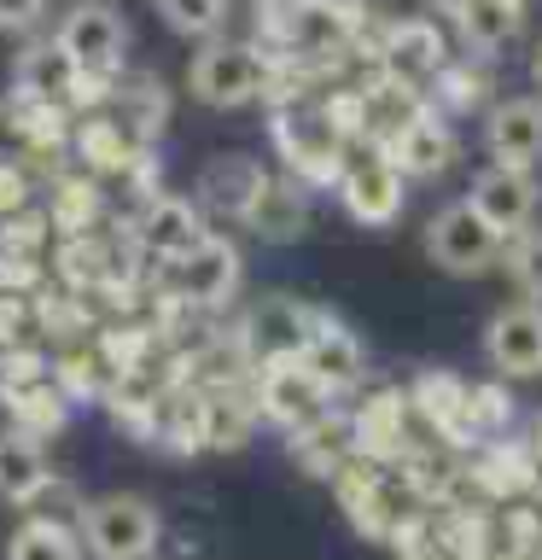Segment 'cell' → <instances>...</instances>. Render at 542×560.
<instances>
[{
    "label": "cell",
    "instance_id": "6da1fadb",
    "mask_svg": "<svg viewBox=\"0 0 542 560\" xmlns=\"http://www.w3.org/2000/svg\"><path fill=\"white\" fill-rule=\"evenodd\" d=\"M187 88L216 112H239V105L262 100L274 88V59L251 42H204L187 65Z\"/></svg>",
    "mask_w": 542,
    "mask_h": 560
},
{
    "label": "cell",
    "instance_id": "7a4b0ae2",
    "mask_svg": "<svg viewBox=\"0 0 542 560\" xmlns=\"http://www.w3.org/2000/svg\"><path fill=\"white\" fill-rule=\"evenodd\" d=\"M82 549L94 560H146L164 537V520L146 497H129V490H111V497H94L82 508Z\"/></svg>",
    "mask_w": 542,
    "mask_h": 560
},
{
    "label": "cell",
    "instance_id": "3957f363",
    "mask_svg": "<svg viewBox=\"0 0 542 560\" xmlns=\"http://www.w3.org/2000/svg\"><path fill=\"white\" fill-rule=\"evenodd\" d=\"M426 252L444 275H484L507 257V234L472 199H461V205H444L426 222Z\"/></svg>",
    "mask_w": 542,
    "mask_h": 560
},
{
    "label": "cell",
    "instance_id": "277c9868",
    "mask_svg": "<svg viewBox=\"0 0 542 560\" xmlns=\"http://www.w3.org/2000/svg\"><path fill=\"white\" fill-rule=\"evenodd\" d=\"M52 42L64 47V59L76 65V70L117 77L122 52H129V24H122L117 7H105V0H82V7L64 12V24L52 30Z\"/></svg>",
    "mask_w": 542,
    "mask_h": 560
},
{
    "label": "cell",
    "instance_id": "5b68a950",
    "mask_svg": "<svg viewBox=\"0 0 542 560\" xmlns=\"http://www.w3.org/2000/svg\"><path fill=\"white\" fill-rule=\"evenodd\" d=\"M402 182H409V175H402L397 158L379 147V152L344 158V170H339V199H344V210H350L362 228H385V222L402 217Z\"/></svg>",
    "mask_w": 542,
    "mask_h": 560
},
{
    "label": "cell",
    "instance_id": "8992f818",
    "mask_svg": "<svg viewBox=\"0 0 542 560\" xmlns=\"http://www.w3.org/2000/svg\"><path fill=\"white\" fill-rule=\"evenodd\" d=\"M315 322H321V315H315L309 304L274 292V298H262V304L245 310L239 345H245V357H257V362H292V357H304Z\"/></svg>",
    "mask_w": 542,
    "mask_h": 560
},
{
    "label": "cell",
    "instance_id": "52a82bcc",
    "mask_svg": "<svg viewBox=\"0 0 542 560\" xmlns=\"http://www.w3.org/2000/svg\"><path fill=\"white\" fill-rule=\"evenodd\" d=\"M239 280H245L239 245H234V240H222V234H204L181 262H169V287L181 292L187 304H204V310L227 304V298L239 292Z\"/></svg>",
    "mask_w": 542,
    "mask_h": 560
},
{
    "label": "cell",
    "instance_id": "ba28073f",
    "mask_svg": "<svg viewBox=\"0 0 542 560\" xmlns=\"http://www.w3.org/2000/svg\"><path fill=\"white\" fill-rule=\"evenodd\" d=\"M262 409H269V420H280L286 432H309L321 427L327 409H332V392L321 380L309 374L304 362H262V385H257Z\"/></svg>",
    "mask_w": 542,
    "mask_h": 560
},
{
    "label": "cell",
    "instance_id": "9c48e42d",
    "mask_svg": "<svg viewBox=\"0 0 542 560\" xmlns=\"http://www.w3.org/2000/svg\"><path fill=\"white\" fill-rule=\"evenodd\" d=\"M199 240H204V205L175 199V192H152V199L140 205L134 245H140L146 257H157L164 269H169V262H181Z\"/></svg>",
    "mask_w": 542,
    "mask_h": 560
},
{
    "label": "cell",
    "instance_id": "30bf717a",
    "mask_svg": "<svg viewBox=\"0 0 542 560\" xmlns=\"http://www.w3.org/2000/svg\"><path fill=\"white\" fill-rule=\"evenodd\" d=\"M379 70L391 82H402V88H432L437 77L449 70V59H444V35H437L426 18H402V24H391L385 30V42H379Z\"/></svg>",
    "mask_w": 542,
    "mask_h": 560
},
{
    "label": "cell",
    "instance_id": "8fae6325",
    "mask_svg": "<svg viewBox=\"0 0 542 560\" xmlns=\"http://www.w3.org/2000/svg\"><path fill=\"white\" fill-rule=\"evenodd\" d=\"M484 357L502 368L507 380H531L542 374V304H507L490 315L484 327Z\"/></svg>",
    "mask_w": 542,
    "mask_h": 560
},
{
    "label": "cell",
    "instance_id": "7c38bea8",
    "mask_svg": "<svg viewBox=\"0 0 542 560\" xmlns=\"http://www.w3.org/2000/svg\"><path fill=\"white\" fill-rule=\"evenodd\" d=\"M484 147H490V158H496V164L537 170V164H542V94H514V100H496V105H490Z\"/></svg>",
    "mask_w": 542,
    "mask_h": 560
},
{
    "label": "cell",
    "instance_id": "4fadbf2b",
    "mask_svg": "<svg viewBox=\"0 0 542 560\" xmlns=\"http://www.w3.org/2000/svg\"><path fill=\"white\" fill-rule=\"evenodd\" d=\"M472 205L484 210L490 222L502 228L507 240L514 234H525L531 228V217H537V205H542V187H537V175L531 170H514V164H490L479 182H472V192H467Z\"/></svg>",
    "mask_w": 542,
    "mask_h": 560
},
{
    "label": "cell",
    "instance_id": "5bb4252c",
    "mask_svg": "<svg viewBox=\"0 0 542 560\" xmlns=\"http://www.w3.org/2000/svg\"><path fill=\"white\" fill-rule=\"evenodd\" d=\"M76 88H82V70L64 59L59 42H35L24 59H17V100L30 105H59V112L76 117Z\"/></svg>",
    "mask_w": 542,
    "mask_h": 560
},
{
    "label": "cell",
    "instance_id": "9a60e30c",
    "mask_svg": "<svg viewBox=\"0 0 542 560\" xmlns=\"http://www.w3.org/2000/svg\"><path fill=\"white\" fill-rule=\"evenodd\" d=\"M297 362H304L327 392H350V385L362 380V368H367V350H362V339L350 327H339V322H327V315H321Z\"/></svg>",
    "mask_w": 542,
    "mask_h": 560
},
{
    "label": "cell",
    "instance_id": "2e32d148",
    "mask_svg": "<svg viewBox=\"0 0 542 560\" xmlns=\"http://www.w3.org/2000/svg\"><path fill=\"white\" fill-rule=\"evenodd\" d=\"M397 158V170L409 175V182H432V175H444L455 164V135H449V122L444 117H432V112H420L409 129H402L391 147H385Z\"/></svg>",
    "mask_w": 542,
    "mask_h": 560
},
{
    "label": "cell",
    "instance_id": "e0dca14e",
    "mask_svg": "<svg viewBox=\"0 0 542 560\" xmlns=\"http://www.w3.org/2000/svg\"><path fill=\"white\" fill-rule=\"evenodd\" d=\"M47 479L52 472H47L42 438L24 432V427L0 432V502H35Z\"/></svg>",
    "mask_w": 542,
    "mask_h": 560
},
{
    "label": "cell",
    "instance_id": "ac0fdd59",
    "mask_svg": "<svg viewBox=\"0 0 542 560\" xmlns=\"http://www.w3.org/2000/svg\"><path fill=\"white\" fill-rule=\"evenodd\" d=\"M262 182H269V175H262L257 164H245V158H216V164H210V170L199 175V205L245 222V210L257 205Z\"/></svg>",
    "mask_w": 542,
    "mask_h": 560
},
{
    "label": "cell",
    "instance_id": "d6986e66",
    "mask_svg": "<svg viewBox=\"0 0 542 560\" xmlns=\"http://www.w3.org/2000/svg\"><path fill=\"white\" fill-rule=\"evenodd\" d=\"M7 560H82V537L64 520H42L30 514L7 542Z\"/></svg>",
    "mask_w": 542,
    "mask_h": 560
},
{
    "label": "cell",
    "instance_id": "ffe728a7",
    "mask_svg": "<svg viewBox=\"0 0 542 560\" xmlns=\"http://www.w3.org/2000/svg\"><path fill=\"white\" fill-rule=\"evenodd\" d=\"M519 18H525V7H514V0H472L455 24H461L472 52H502L519 35Z\"/></svg>",
    "mask_w": 542,
    "mask_h": 560
},
{
    "label": "cell",
    "instance_id": "44dd1931",
    "mask_svg": "<svg viewBox=\"0 0 542 560\" xmlns=\"http://www.w3.org/2000/svg\"><path fill=\"white\" fill-rule=\"evenodd\" d=\"M111 100H117V117L134 129L140 147H146V140L164 129V88H157L152 77H117Z\"/></svg>",
    "mask_w": 542,
    "mask_h": 560
},
{
    "label": "cell",
    "instance_id": "7402d4cb",
    "mask_svg": "<svg viewBox=\"0 0 542 560\" xmlns=\"http://www.w3.org/2000/svg\"><path fill=\"white\" fill-rule=\"evenodd\" d=\"M47 217L59 234H87L99 217V187H94V175H59L52 182V205H47Z\"/></svg>",
    "mask_w": 542,
    "mask_h": 560
},
{
    "label": "cell",
    "instance_id": "603a6c76",
    "mask_svg": "<svg viewBox=\"0 0 542 560\" xmlns=\"http://www.w3.org/2000/svg\"><path fill=\"white\" fill-rule=\"evenodd\" d=\"M245 228H257V234H269V240H286V234H297V228H304V205H297L292 187L262 182L257 205L245 210Z\"/></svg>",
    "mask_w": 542,
    "mask_h": 560
},
{
    "label": "cell",
    "instance_id": "cb8c5ba5",
    "mask_svg": "<svg viewBox=\"0 0 542 560\" xmlns=\"http://www.w3.org/2000/svg\"><path fill=\"white\" fill-rule=\"evenodd\" d=\"M164 24L187 42H216L222 24H227V0H157Z\"/></svg>",
    "mask_w": 542,
    "mask_h": 560
},
{
    "label": "cell",
    "instance_id": "d4e9b609",
    "mask_svg": "<svg viewBox=\"0 0 542 560\" xmlns=\"http://www.w3.org/2000/svg\"><path fill=\"white\" fill-rule=\"evenodd\" d=\"M507 269H514V287L525 292V304H542V234H514L507 240Z\"/></svg>",
    "mask_w": 542,
    "mask_h": 560
},
{
    "label": "cell",
    "instance_id": "484cf974",
    "mask_svg": "<svg viewBox=\"0 0 542 560\" xmlns=\"http://www.w3.org/2000/svg\"><path fill=\"white\" fill-rule=\"evenodd\" d=\"M47 210H17V217H7V222H0V252H12V257H30L35 262V252H42V245H47Z\"/></svg>",
    "mask_w": 542,
    "mask_h": 560
},
{
    "label": "cell",
    "instance_id": "4316f807",
    "mask_svg": "<svg viewBox=\"0 0 542 560\" xmlns=\"http://www.w3.org/2000/svg\"><path fill=\"white\" fill-rule=\"evenodd\" d=\"M245 432H251V415H245L234 397H210L204 402V444H239Z\"/></svg>",
    "mask_w": 542,
    "mask_h": 560
},
{
    "label": "cell",
    "instance_id": "83f0119b",
    "mask_svg": "<svg viewBox=\"0 0 542 560\" xmlns=\"http://www.w3.org/2000/svg\"><path fill=\"white\" fill-rule=\"evenodd\" d=\"M35 205V182H30V164L24 158H0V222L17 217V210Z\"/></svg>",
    "mask_w": 542,
    "mask_h": 560
},
{
    "label": "cell",
    "instance_id": "f1b7e54d",
    "mask_svg": "<svg viewBox=\"0 0 542 560\" xmlns=\"http://www.w3.org/2000/svg\"><path fill=\"white\" fill-rule=\"evenodd\" d=\"M47 18V0H0V30L7 35H30Z\"/></svg>",
    "mask_w": 542,
    "mask_h": 560
},
{
    "label": "cell",
    "instance_id": "f546056e",
    "mask_svg": "<svg viewBox=\"0 0 542 560\" xmlns=\"http://www.w3.org/2000/svg\"><path fill=\"white\" fill-rule=\"evenodd\" d=\"M17 327H24V298H17V292H0V350H12Z\"/></svg>",
    "mask_w": 542,
    "mask_h": 560
},
{
    "label": "cell",
    "instance_id": "4dcf8cb0",
    "mask_svg": "<svg viewBox=\"0 0 542 560\" xmlns=\"http://www.w3.org/2000/svg\"><path fill=\"white\" fill-rule=\"evenodd\" d=\"M426 7H432V12H444V18H461L472 0H426Z\"/></svg>",
    "mask_w": 542,
    "mask_h": 560
},
{
    "label": "cell",
    "instance_id": "1f68e13d",
    "mask_svg": "<svg viewBox=\"0 0 542 560\" xmlns=\"http://www.w3.org/2000/svg\"><path fill=\"white\" fill-rule=\"evenodd\" d=\"M531 82H537V94H542V42H537V52H531Z\"/></svg>",
    "mask_w": 542,
    "mask_h": 560
},
{
    "label": "cell",
    "instance_id": "d6a6232c",
    "mask_svg": "<svg viewBox=\"0 0 542 560\" xmlns=\"http://www.w3.org/2000/svg\"><path fill=\"white\" fill-rule=\"evenodd\" d=\"M514 7H531V0H514Z\"/></svg>",
    "mask_w": 542,
    "mask_h": 560
}]
</instances>
